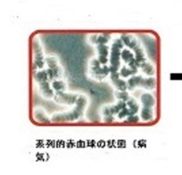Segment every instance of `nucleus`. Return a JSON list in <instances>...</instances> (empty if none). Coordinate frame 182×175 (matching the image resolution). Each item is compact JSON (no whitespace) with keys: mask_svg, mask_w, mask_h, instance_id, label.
<instances>
[{"mask_svg":"<svg viewBox=\"0 0 182 175\" xmlns=\"http://www.w3.org/2000/svg\"><path fill=\"white\" fill-rule=\"evenodd\" d=\"M84 99H78L77 100V107L72 112H69L68 113L58 114L55 115L52 117V120L54 122H65V121H71L73 119H77L80 116L81 112L82 111L84 107L85 106Z\"/></svg>","mask_w":182,"mask_h":175,"instance_id":"1","label":"nucleus"},{"mask_svg":"<svg viewBox=\"0 0 182 175\" xmlns=\"http://www.w3.org/2000/svg\"><path fill=\"white\" fill-rule=\"evenodd\" d=\"M54 99L57 102L61 103H66L71 105L76 102V97L75 95L65 94V93L61 92V91H57V94L54 97Z\"/></svg>","mask_w":182,"mask_h":175,"instance_id":"2","label":"nucleus"},{"mask_svg":"<svg viewBox=\"0 0 182 175\" xmlns=\"http://www.w3.org/2000/svg\"><path fill=\"white\" fill-rule=\"evenodd\" d=\"M122 40L126 45H128L131 48L135 49L136 46V41L135 38L133 37L131 35H123L121 37Z\"/></svg>","mask_w":182,"mask_h":175,"instance_id":"3","label":"nucleus"},{"mask_svg":"<svg viewBox=\"0 0 182 175\" xmlns=\"http://www.w3.org/2000/svg\"><path fill=\"white\" fill-rule=\"evenodd\" d=\"M120 49L112 48V56H111V63L113 65H120Z\"/></svg>","mask_w":182,"mask_h":175,"instance_id":"4","label":"nucleus"},{"mask_svg":"<svg viewBox=\"0 0 182 175\" xmlns=\"http://www.w3.org/2000/svg\"><path fill=\"white\" fill-rule=\"evenodd\" d=\"M143 79L141 76H134L132 77L128 82V88L130 90H133L136 86L141 85Z\"/></svg>","mask_w":182,"mask_h":175,"instance_id":"5","label":"nucleus"},{"mask_svg":"<svg viewBox=\"0 0 182 175\" xmlns=\"http://www.w3.org/2000/svg\"><path fill=\"white\" fill-rule=\"evenodd\" d=\"M141 102L145 107H152L154 105V98L149 94H145L142 95Z\"/></svg>","mask_w":182,"mask_h":175,"instance_id":"6","label":"nucleus"},{"mask_svg":"<svg viewBox=\"0 0 182 175\" xmlns=\"http://www.w3.org/2000/svg\"><path fill=\"white\" fill-rule=\"evenodd\" d=\"M119 107L117 105H114L111 107H107L103 109V114L105 116H112L114 114H117L120 112Z\"/></svg>","mask_w":182,"mask_h":175,"instance_id":"7","label":"nucleus"},{"mask_svg":"<svg viewBox=\"0 0 182 175\" xmlns=\"http://www.w3.org/2000/svg\"><path fill=\"white\" fill-rule=\"evenodd\" d=\"M152 110L150 107H144L141 111V117L144 120H150L152 117Z\"/></svg>","mask_w":182,"mask_h":175,"instance_id":"8","label":"nucleus"},{"mask_svg":"<svg viewBox=\"0 0 182 175\" xmlns=\"http://www.w3.org/2000/svg\"><path fill=\"white\" fill-rule=\"evenodd\" d=\"M141 86L147 89H152L155 86V80L153 78H148L143 80Z\"/></svg>","mask_w":182,"mask_h":175,"instance_id":"9","label":"nucleus"},{"mask_svg":"<svg viewBox=\"0 0 182 175\" xmlns=\"http://www.w3.org/2000/svg\"><path fill=\"white\" fill-rule=\"evenodd\" d=\"M48 77L49 76H48V74L47 71H42L38 72L36 76H35V79H36L37 81H40V82L41 83V82H44V81H46Z\"/></svg>","mask_w":182,"mask_h":175,"instance_id":"10","label":"nucleus"},{"mask_svg":"<svg viewBox=\"0 0 182 175\" xmlns=\"http://www.w3.org/2000/svg\"><path fill=\"white\" fill-rule=\"evenodd\" d=\"M35 118L37 119V121L41 122H49L48 118L46 116L42 110H37V111H35Z\"/></svg>","mask_w":182,"mask_h":175,"instance_id":"11","label":"nucleus"},{"mask_svg":"<svg viewBox=\"0 0 182 175\" xmlns=\"http://www.w3.org/2000/svg\"><path fill=\"white\" fill-rule=\"evenodd\" d=\"M114 85L116 86V87L120 91H125L126 88H128L127 83L122 80H116V81H114Z\"/></svg>","mask_w":182,"mask_h":175,"instance_id":"12","label":"nucleus"},{"mask_svg":"<svg viewBox=\"0 0 182 175\" xmlns=\"http://www.w3.org/2000/svg\"><path fill=\"white\" fill-rule=\"evenodd\" d=\"M122 58L124 59V61L129 63L131 60L134 59L133 54L128 50H124L123 52H122Z\"/></svg>","mask_w":182,"mask_h":175,"instance_id":"13","label":"nucleus"},{"mask_svg":"<svg viewBox=\"0 0 182 175\" xmlns=\"http://www.w3.org/2000/svg\"><path fill=\"white\" fill-rule=\"evenodd\" d=\"M97 50L99 55L107 56L108 54V47L105 44H99L97 45Z\"/></svg>","mask_w":182,"mask_h":175,"instance_id":"14","label":"nucleus"},{"mask_svg":"<svg viewBox=\"0 0 182 175\" xmlns=\"http://www.w3.org/2000/svg\"><path fill=\"white\" fill-rule=\"evenodd\" d=\"M136 73V69H134L132 68L127 69V68H126L125 67H124L122 69V70H121V75L123 77H125V78L128 75L135 74Z\"/></svg>","mask_w":182,"mask_h":175,"instance_id":"15","label":"nucleus"},{"mask_svg":"<svg viewBox=\"0 0 182 175\" xmlns=\"http://www.w3.org/2000/svg\"><path fill=\"white\" fill-rule=\"evenodd\" d=\"M90 66H91V70L96 74L98 71L100 70V62L97 60H93L91 61L90 63Z\"/></svg>","mask_w":182,"mask_h":175,"instance_id":"16","label":"nucleus"},{"mask_svg":"<svg viewBox=\"0 0 182 175\" xmlns=\"http://www.w3.org/2000/svg\"><path fill=\"white\" fill-rule=\"evenodd\" d=\"M141 67H142L143 71H144L145 73H147L148 75H152V74L154 73V69H153L152 67L151 66L150 64L144 63L141 64Z\"/></svg>","mask_w":182,"mask_h":175,"instance_id":"17","label":"nucleus"},{"mask_svg":"<svg viewBox=\"0 0 182 175\" xmlns=\"http://www.w3.org/2000/svg\"><path fill=\"white\" fill-rule=\"evenodd\" d=\"M116 97L119 99H123L124 101H126L129 99V97L127 92L125 91H121V92H117L116 93Z\"/></svg>","mask_w":182,"mask_h":175,"instance_id":"18","label":"nucleus"},{"mask_svg":"<svg viewBox=\"0 0 182 175\" xmlns=\"http://www.w3.org/2000/svg\"><path fill=\"white\" fill-rule=\"evenodd\" d=\"M109 38V35H102L99 36V37L97 38V44H106V43L108 42V40Z\"/></svg>","mask_w":182,"mask_h":175,"instance_id":"19","label":"nucleus"},{"mask_svg":"<svg viewBox=\"0 0 182 175\" xmlns=\"http://www.w3.org/2000/svg\"><path fill=\"white\" fill-rule=\"evenodd\" d=\"M52 86L55 90L57 91H61L62 90H64L65 88V84L63 81H56L52 83Z\"/></svg>","mask_w":182,"mask_h":175,"instance_id":"20","label":"nucleus"},{"mask_svg":"<svg viewBox=\"0 0 182 175\" xmlns=\"http://www.w3.org/2000/svg\"><path fill=\"white\" fill-rule=\"evenodd\" d=\"M47 64H48L50 69H54L57 67V61L53 57H50L46 59Z\"/></svg>","mask_w":182,"mask_h":175,"instance_id":"21","label":"nucleus"},{"mask_svg":"<svg viewBox=\"0 0 182 175\" xmlns=\"http://www.w3.org/2000/svg\"><path fill=\"white\" fill-rule=\"evenodd\" d=\"M128 64L129 66L131 67V68L134 69H136V68H137L138 67L141 66V64L136 61V59H133L130 62H129Z\"/></svg>","mask_w":182,"mask_h":175,"instance_id":"22","label":"nucleus"},{"mask_svg":"<svg viewBox=\"0 0 182 175\" xmlns=\"http://www.w3.org/2000/svg\"><path fill=\"white\" fill-rule=\"evenodd\" d=\"M123 47V42L121 40H116L114 42V44L112 45V48H116L121 49Z\"/></svg>","mask_w":182,"mask_h":175,"instance_id":"23","label":"nucleus"},{"mask_svg":"<svg viewBox=\"0 0 182 175\" xmlns=\"http://www.w3.org/2000/svg\"><path fill=\"white\" fill-rule=\"evenodd\" d=\"M126 116H128V109L124 108V109H122L118 113V117L120 118H123Z\"/></svg>","mask_w":182,"mask_h":175,"instance_id":"24","label":"nucleus"},{"mask_svg":"<svg viewBox=\"0 0 182 175\" xmlns=\"http://www.w3.org/2000/svg\"><path fill=\"white\" fill-rule=\"evenodd\" d=\"M40 88H41V90L43 92V91L47 90L50 89V86H49V83L46 82V81H44V82H41L40 83Z\"/></svg>","mask_w":182,"mask_h":175,"instance_id":"25","label":"nucleus"},{"mask_svg":"<svg viewBox=\"0 0 182 175\" xmlns=\"http://www.w3.org/2000/svg\"><path fill=\"white\" fill-rule=\"evenodd\" d=\"M139 120V118L138 116H129L127 119H126V121L128 122H137Z\"/></svg>","mask_w":182,"mask_h":175,"instance_id":"26","label":"nucleus"},{"mask_svg":"<svg viewBox=\"0 0 182 175\" xmlns=\"http://www.w3.org/2000/svg\"><path fill=\"white\" fill-rule=\"evenodd\" d=\"M42 92H43V94H44L46 97L50 98L53 96V91H52V90L51 89L43 91Z\"/></svg>","mask_w":182,"mask_h":175,"instance_id":"27","label":"nucleus"},{"mask_svg":"<svg viewBox=\"0 0 182 175\" xmlns=\"http://www.w3.org/2000/svg\"><path fill=\"white\" fill-rule=\"evenodd\" d=\"M126 105L127 104H126L125 102H124V100H120V101H118V104H117V106L119 107L120 109L122 110V109H124V108H126Z\"/></svg>","mask_w":182,"mask_h":175,"instance_id":"28","label":"nucleus"},{"mask_svg":"<svg viewBox=\"0 0 182 175\" xmlns=\"http://www.w3.org/2000/svg\"><path fill=\"white\" fill-rule=\"evenodd\" d=\"M111 79L114 81L119 80V73L118 72H115V73H112L111 74Z\"/></svg>","mask_w":182,"mask_h":175,"instance_id":"29","label":"nucleus"},{"mask_svg":"<svg viewBox=\"0 0 182 175\" xmlns=\"http://www.w3.org/2000/svg\"><path fill=\"white\" fill-rule=\"evenodd\" d=\"M99 61L100 62V63L105 64L107 62V56H101V55H100V56H99Z\"/></svg>","mask_w":182,"mask_h":175,"instance_id":"30","label":"nucleus"},{"mask_svg":"<svg viewBox=\"0 0 182 175\" xmlns=\"http://www.w3.org/2000/svg\"><path fill=\"white\" fill-rule=\"evenodd\" d=\"M47 72H48V76H49V78H50V79H52L53 78H54L55 77V75H54V71H53V70H52V69H48L47 70Z\"/></svg>","mask_w":182,"mask_h":175,"instance_id":"31","label":"nucleus"},{"mask_svg":"<svg viewBox=\"0 0 182 175\" xmlns=\"http://www.w3.org/2000/svg\"><path fill=\"white\" fill-rule=\"evenodd\" d=\"M118 67L119 66L113 65V64H112V65L109 67V71L111 73H115V72H117V71H118Z\"/></svg>","mask_w":182,"mask_h":175,"instance_id":"32","label":"nucleus"},{"mask_svg":"<svg viewBox=\"0 0 182 175\" xmlns=\"http://www.w3.org/2000/svg\"><path fill=\"white\" fill-rule=\"evenodd\" d=\"M102 69V72H103V74L104 76L107 75V74L109 73V72L110 71H109V68L107 67V66H104L103 67L101 68Z\"/></svg>","mask_w":182,"mask_h":175,"instance_id":"33","label":"nucleus"},{"mask_svg":"<svg viewBox=\"0 0 182 175\" xmlns=\"http://www.w3.org/2000/svg\"><path fill=\"white\" fill-rule=\"evenodd\" d=\"M104 120L105 122H112L114 120V117H112V116H107L105 117Z\"/></svg>","mask_w":182,"mask_h":175,"instance_id":"34","label":"nucleus"}]
</instances>
